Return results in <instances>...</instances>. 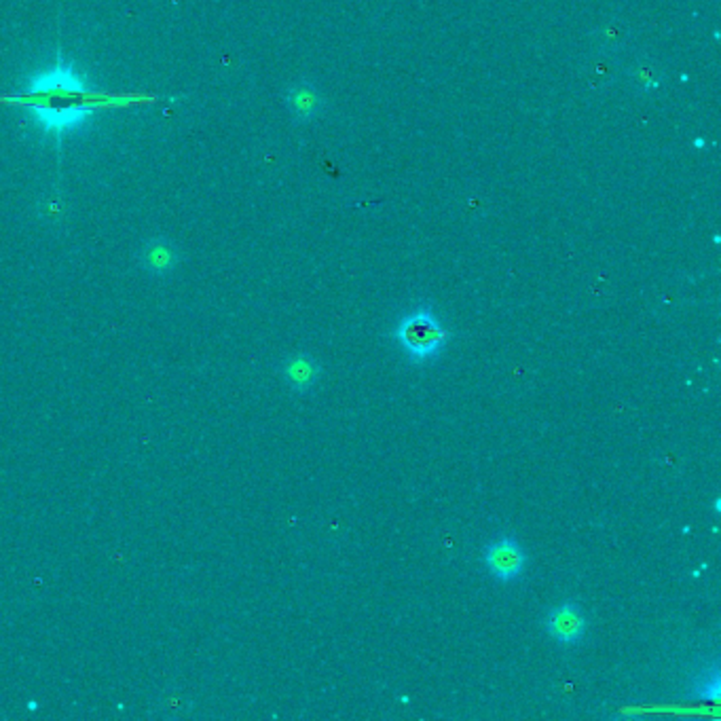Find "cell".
Segmentation results:
<instances>
[{
    "label": "cell",
    "mask_w": 721,
    "mask_h": 721,
    "mask_svg": "<svg viewBox=\"0 0 721 721\" xmlns=\"http://www.w3.org/2000/svg\"><path fill=\"white\" fill-rule=\"evenodd\" d=\"M36 216L45 227H62L71 216V204L60 189H47L36 199Z\"/></svg>",
    "instance_id": "obj_8"
},
{
    "label": "cell",
    "mask_w": 721,
    "mask_h": 721,
    "mask_svg": "<svg viewBox=\"0 0 721 721\" xmlns=\"http://www.w3.org/2000/svg\"><path fill=\"white\" fill-rule=\"evenodd\" d=\"M694 147H696V148H702V147H705V140H702V138H696V140H694Z\"/></svg>",
    "instance_id": "obj_10"
},
{
    "label": "cell",
    "mask_w": 721,
    "mask_h": 721,
    "mask_svg": "<svg viewBox=\"0 0 721 721\" xmlns=\"http://www.w3.org/2000/svg\"><path fill=\"white\" fill-rule=\"evenodd\" d=\"M485 565L489 574L499 582H514L525 572V550L514 537H499L485 548Z\"/></svg>",
    "instance_id": "obj_4"
},
{
    "label": "cell",
    "mask_w": 721,
    "mask_h": 721,
    "mask_svg": "<svg viewBox=\"0 0 721 721\" xmlns=\"http://www.w3.org/2000/svg\"><path fill=\"white\" fill-rule=\"evenodd\" d=\"M394 338L403 345L413 362L422 365L441 354L449 341V330L441 324L434 311L422 307L400 319L394 330Z\"/></svg>",
    "instance_id": "obj_1"
},
{
    "label": "cell",
    "mask_w": 721,
    "mask_h": 721,
    "mask_svg": "<svg viewBox=\"0 0 721 721\" xmlns=\"http://www.w3.org/2000/svg\"><path fill=\"white\" fill-rule=\"evenodd\" d=\"M281 375H284V381L290 390L305 394L318 384L319 365L316 362V357L303 351V354L288 357L284 365H281Z\"/></svg>",
    "instance_id": "obj_7"
},
{
    "label": "cell",
    "mask_w": 721,
    "mask_h": 721,
    "mask_svg": "<svg viewBox=\"0 0 721 721\" xmlns=\"http://www.w3.org/2000/svg\"><path fill=\"white\" fill-rule=\"evenodd\" d=\"M136 261L150 278H169L183 262V252L169 237L155 235L138 248Z\"/></svg>",
    "instance_id": "obj_3"
},
{
    "label": "cell",
    "mask_w": 721,
    "mask_h": 721,
    "mask_svg": "<svg viewBox=\"0 0 721 721\" xmlns=\"http://www.w3.org/2000/svg\"><path fill=\"white\" fill-rule=\"evenodd\" d=\"M286 109L294 119V123L305 125L316 121L326 109V100L322 91L318 90V85H313L311 81H297L286 90Z\"/></svg>",
    "instance_id": "obj_5"
},
{
    "label": "cell",
    "mask_w": 721,
    "mask_h": 721,
    "mask_svg": "<svg viewBox=\"0 0 721 721\" xmlns=\"http://www.w3.org/2000/svg\"><path fill=\"white\" fill-rule=\"evenodd\" d=\"M26 91L28 104H60L64 100H81L90 90L72 66L60 62L34 74Z\"/></svg>",
    "instance_id": "obj_2"
},
{
    "label": "cell",
    "mask_w": 721,
    "mask_h": 721,
    "mask_svg": "<svg viewBox=\"0 0 721 721\" xmlns=\"http://www.w3.org/2000/svg\"><path fill=\"white\" fill-rule=\"evenodd\" d=\"M631 74L639 81V83H641L643 91H654V90H658V87H660V77H658V71H656L654 66L637 64L631 71Z\"/></svg>",
    "instance_id": "obj_9"
},
{
    "label": "cell",
    "mask_w": 721,
    "mask_h": 721,
    "mask_svg": "<svg viewBox=\"0 0 721 721\" xmlns=\"http://www.w3.org/2000/svg\"><path fill=\"white\" fill-rule=\"evenodd\" d=\"M586 616L578 603L556 605L546 618L548 635L565 645L580 643L586 635Z\"/></svg>",
    "instance_id": "obj_6"
}]
</instances>
